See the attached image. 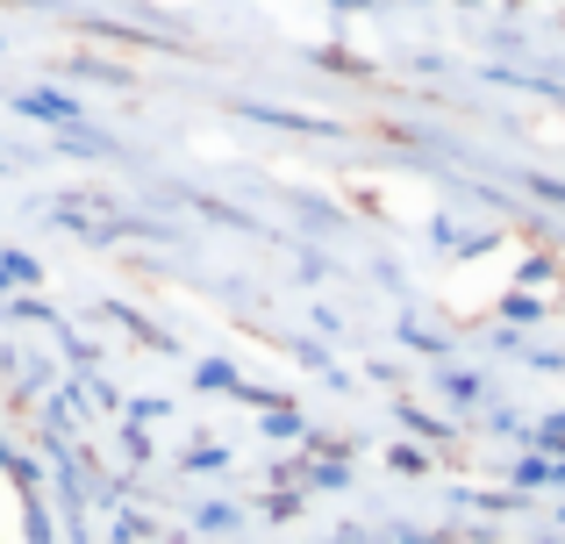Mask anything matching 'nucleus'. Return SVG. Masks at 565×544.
Returning <instances> with one entry per match:
<instances>
[]
</instances>
